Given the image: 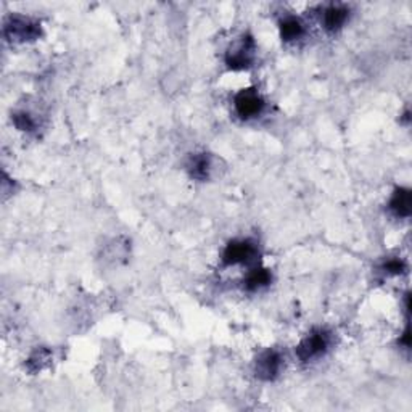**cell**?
<instances>
[{"label":"cell","mask_w":412,"mask_h":412,"mask_svg":"<svg viewBox=\"0 0 412 412\" xmlns=\"http://www.w3.org/2000/svg\"><path fill=\"white\" fill-rule=\"evenodd\" d=\"M273 282V274L269 269L266 268H254L247 274V277L243 280L245 290L248 291H258L264 287H268Z\"/></svg>","instance_id":"11"},{"label":"cell","mask_w":412,"mask_h":412,"mask_svg":"<svg viewBox=\"0 0 412 412\" xmlns=\"http://www.w3.org/2000/svg\"><path fill=\"white\" fill-rule=\"evenodd\" d=\"M349 18V8L340 3H332L322 8L321 23L328 33H337L346 24Z\"/></svg>","instance_id":"7"},{"label":"cell","mask_w":412,"mask_h":412,"mask_svg":"<svg viewBox=\"0 0 412 412\" xmlns=\"http://www.w3.org/2000/svg\"><path fill=\"white\" fill-rule=\"evenodd\" d=\"M279 31L284 43L291 44L305 38L306 24L301 22V18L293 17V15H287L279 22Z\"/></svg>","instance_id":"8"},{"label":"cell","mask_w":412,"mask_h":412,"mask_svg":"<svg viewBox=\"0 0 412 412\" xmlns=\"http://www.w3.org/2000/svg\"><path fill=\"white\" fill-rule=\"evenodd\" d=\"M258 243L252 238H236L226 245L222 252V263L226 266L252 264L258 258Z\"/></svg>","instance_id":"4"},{"label":"cell","mask_w":412,"mask_h":412,"mask_svg":"<svg viewBox=\"0 0 412 412\" xmlns=\"http://www.w3.org/2000/svg\"><path fill=\"white\" fill-rule=\"evenodd\" d=\"M284 369V356L279 349L268 348L254 361V374L264 382H273Z\"/></svg>","instance_id":"6"},{"label":"cell","mask_w":412,"mask_h":412,"mask_svg":"<svg viewBox=\"0 0 412 412\" xmlns=\"http://www.w3.org/2000/svg\"><path fill=\"white\" fill-rule=\"evenodd\" d=\"M12 119L17 129L23 130V132H34L36 128H38V121H36V118L29 112H26V109L15 112L12 114Z\"/></svg>","instance_id":"13"},{"label":"cell","mask_w":412,"mask_h":412,"mask_svg":"<svg viewBox=\"0 0 412 412\" xmlns=\"http://www.w3.org/2000/svg\"><path fill=\"white\" fill-rule=\"evenodd\" d=\"M399 345H403L404 348L411 346V330H409V324L406 326L403 335L399 337Z\"/></svg>","instance_id":"15"},{"label":"cell","mask_w":412,"mask_h":412,"mask_svg":"<svg viewBox=\"0 0 412 412\" xmlns=\"http://www.w3.org/2000/svg\"><path fill=\"white\" fill-rule=\"evenodd\" d=\"M52 359H54V354H52L50 349L38 348L28 358V361H26V369H28L29 372H33V374L40 372V370H44L45 367L50 366Z\"/></svg>","instance_id":"12"},{"label":"cell","mask_w":412,"mask_h":412,"mask_svg":"<svg viewBox=\"0 0 412 412\" xmlns=\"http://www.w3.org/2000/svg\"><path fill=\"white\" fill-rule=\"evenodd\" d=\"M187 171H189L192 179L206 181L213 171L211 156L208 153L192 155L189 163H187Z\"/></svg>","instance_id":"10"},{"label":"cell","mask_w":412,"mask_h":412,"mask_svg":"<svg viewBox=\"0 0 412 412\" xmlns=\"http://www.w3.org/2000/svg\"><path fill=\"white\" fill-rule=\"evenodd\" d=\"M388 208H390L391 215H393L395 218H399V219L409 218L411 211H412L411 190L406 189V187H398V189H395L393 195H391V198H390Z\"/></svg>","instance_id":"9"},{"label":"cell","mask_w":412,"mask_h":412,"mask_svg":"<svg viewBox=\"0 0 412 412\" xmlns=\"http://www.w3.org/2000/svg\"><path fill=\"white\" fill-rule=\"evenodd\" d=\"M332 346V333L326 328H314L296 346V356L301 363H314L324 358Z\"/></svg>","instance_id":"3"},{"label":"cell","mask_w":412,"mask_h":412,"mask_svg":"<svg viewBox=\"0 0 412 412\" xmlns=\"http://www.w3.org/2000/svg\"><path fill=\"white\" fill-rule=\"evenodd\" d=\"M254 59H257V43L250 34H243L234 40L224 55V61L232 71L248 70L253 66Z\"/></svg>","instance_id":"2"},{"label":"cell","mask_w":412,"mask_h":412,"mask_svg":"<svg viewBox=\"0 0 412 412\" xmlns=\"http://www.w3.org/2000/svg\"><path fill=\"white\" fill-rule=\"evenodd\" d=\"M234 108L240 118L248 121V119L258 118L264 112L266 102L261 93L253 87L242 89L234 97Z\"/></svg>","instance_id":"5"},{"label":"cell","mask_w":412,"mask_h":412,"mask_svg":"<svg viewBox=\"0 0 412 412\" xmlns=\"http://www.w3.org/2000/svg\"><path fill=\"white\" fill-rule=\"evenodd\" d=\"M3 36L7 40L15 44L34 43L43 36L40 23L36 20L24 17V15L13 13L5 18L3 22Z\"/></svg>","instance_id":"1"},{"label":"cell","mask_w":412,"mask_h":412,"mask_svg":"<svg viewBox=\"0 0 412 412\" xmlns=\"http://www.w3.org/2000/svg\"><path fill=\"white\" fill-rule=\"evenodd\" d=\"M380 270L385 275H403L408 270V264L401 258H391L380 266Z\"/></svg>","instance_id":"14"}]
</instances>
